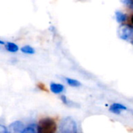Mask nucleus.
Returning <instances> with one entry per match:
<instances>
[{"label": "nucleus", "mask_w": 133, "mask_h": 133, "mask_svg": "<svg viewBox=\"0 0 133 133\" xmlns=\"http://www.w3.org/2000/svg\"><path fill=\"white\" fill-rule=\"evenodd\" d=\"M38 133H55L56 124L52 118L46 117L41 119L37 126Z\"/></svg>", "instance_id": "1"}, {"label": "nucleus", "mask_w": 133, "mask_h": 133, "mask_svg": "<svg viewBox=\"0 0 133 133\" xmlns=\"http://www.w3.org/2000/svg\"><path fill=\"white\" fill-rule=\"evenodd\" d=\"M59 133H77V124L70 117L63 118L59 124Z\"/></svg>", "instance_id": "2"}, {"label": "nucleus", "mask_w": 133, "mask_h": 133, "mask_svg": "<svg viewBox=\"0 0 133 133\" xmlns=\"http://www.w3.org/2000/svg\"><path fill=\"white\" fill-rule=\"evenodd\" d=\"M119 37L130 43H133V27L123 24L119 28Z\"/></svg>", "instance_id": "3"}, {"label": "nucleus", "mask_w": 133, "mask_h": 133, "mask_svg": "<svg viewBox=\"0 0 133 133\" xmlns=\"http://www.w3.org/2000/svg\"><path fill=\"white\" fill-rule=\"evenodd\" d=\"M10 128L12 133H21L22 131L24 129V124L20 121L13 122L10 125Z\"/></svg>", "instance_id": "4"}, {"label": "nucleus", "mask_w": 133, "mask_h": 133, "mask_svg": "<svg viewBox=\"0 0 133 133\" xmlns=\"http://www.w3.org/2000/svg\"><path fill=\"white\" fill-rule=\"evenodd\" d=\"M127 108L124 106V105H122V104H120V103H114V104H113L111 107H110V110L111 111V112H113V113H114V114H121V110H125Z\"/></svg>", "instance_id": "5"}, {"label": "nucleus", "mask_w": 133, "mask_h": 133, "mask_svg": "<svg viewBox=\"0 0 133 133\" xmlns=\"http://www.w3.org/2000/svg\"><path fill=\"white\" fill-rule=\"evenodd\" d=\"M63 89H64V87L62 85H60V84L52 83L50 85V89H51V91L53 93H56V94H58V93L62 92L63 91Z\"/></svg>", "instance_id": "6"}, {"label": "nucleus", "mask_w": 133, "mask_h": 133, "mask_svg": "<svg viewBox=\"0 0 133 133\" xmlns=\"http://www.w3.org/2000/svg\"><path fill=\"white\" fill-rule=\"evenodd\" d=\"M5 46H6V49L7 51L10 52H16L19 50V47L17 44L14 43V42H8L5 44Z\"/></svg>", "instance_id": "7"}, {"label": "nucleus", "mask_w": 133, "mask_h": 133, "mask_svg": "<svg viewBox=\"0 0 133 133\" xmlns=\"http://www.w3.org/2000/svg\"><path fill=\"white\" fill-rule=\"evenodd\" d=\"M115 17H116V20L118 23H122V22L125 21V20L127 18V16L121 11H117L115 13Z\"/></svg>", "instance_id": "8"}, {"label": "nucleus", "mask_w": 133, "mask_h": 133, "mask_svg": "<svg viewBox=\"0 0 133 133\" xmlns=\"http://www.w3.org/2000/svg\"><path fill=\"white\" fill-rule=\"evenodd\" d=\"M21 133H38V131L36 129V127L35 124H31L25 128Z\"/></svg>", "instance_id": "9"}, {"label": "nucleus", "mask_w": 133, "mask_h": 133, "mask_svg": "<svg viewBox=\"0 0 133 133\" xmlns=\"http://www.w3.org/2000/svg\"><path fill=\"white\" fill-rule=\"evenodd\" d=\"M21 51L22 52L24 53H26V54H34L35 53V49L30 46V45H24L21 48Z\"/></svg>", "instance_id": "10"}, {"label": "nucleus", "mask_w": 133, "mask_h": 133, "mask_svg": "<svg viewBox=\"0 0 133 133\" xmlns=\"http://www.w3.org/2000/svg\"><path fill=\"white\" fill-rule=\"evenodd\" d=\"M66 82H68V83L73 86V87H78V86H80L81 85V83L77 81V80H75V79H71V78H66Z\"/></svg>", "instance_id": "11"}, {"label": "nucleus", "mask_w": 133, "mask_h": 133, "mask_svg": "<svg viewBox=\"0 0 133 133\" xmlns=\"http://www.w3.org/2000/svg\"><path fill=\"white\" fill-rule=\"evenodd\" d=\"M121 2L130 9L133 10V0H121Z\"/></svg>", "instance_id": "12"}, {"label": "nucleus", "mask_w": 133, "mask_h": 133, "mask_svg": "<svg viewBox=\"0 0 133 133\" xmlns=\"http://www.w3.org/2000/svg\"><path fill=\"white\" fill-rule=\"evenodd\" d=\"M0 133H9V132L7 128L4 125L0 124Z\"/></svg>", "instance_id": "13"}, {"label": "nucleus", "mask_w": 133, "mask_h": 133, "mask_svg": "<svg viewBox=\"0 0 133 133\" xmlns=\"http://www.w3.org/2000/svg\"><path fill=\"white\" fill-rule=\"evenodd\" d=\"M38 87L40 89H42V90H43V91H47V89H46V87L42 84V83H39V84H38Z\"/></svg>", "instance_id": "14"}, {"label": "nucleus", "mask_w": 133, "mask_h": 133, "mask_svg": "<svg viewBox=\"0 0 133 133\" xmlns=\"http://www.w3.org/2000/svg\"><path fill=\"white\" fill-rule=\"evenodd\" d=\"M5 44H6V43H5L3 41H2L1 39H0V45H5Z\"/></svg>", "instance_id": "15"}, {"label": "nucleus", "mask_w": 133, "mask_h": 133, "mask_svg": "<svg viewBox=\"0 0 133 133\" xmlns=\"http://www.w3.org/2000/svg\"><path fill=\"white\" fill-rule=\"evenodd\" d=\"M131 23L133 24V15H132V17H131Z\"/></svg>", "instance_id": "16"}]
</instances>
